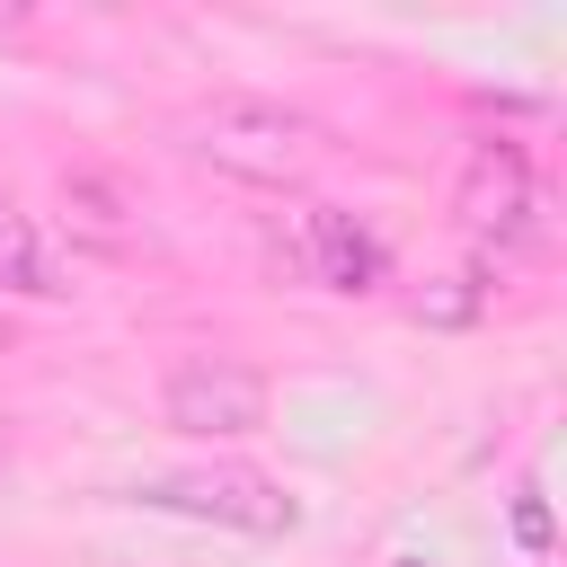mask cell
Masks as SVG:
<instances>
[{"label": "cell", "instance_id": "obj_1", "mask_svg": "<svg viewBox=\"0 0 567 567\" xmlns=\"http://www.w3.org/2000/svg\"><path fill=\"white\" fill-rule=\"evenodd\" d=\"M186 142H195V159L257 177V186H292L319 159V124L292 115L284 97H213V106L186 115Z\"/></svg>", "mask_w": 567, "mask_h": 567}, {"label": "cell", "instance_id": "obj_2", "mask_svg": "<svg viewBox=\"0 0 567 567\" xmlns=\"http://www.w3.org/2000/svg\"><path fill=\"white\" fill-rule=\"evenodd\" d=\"M133 505H151V514H195V523H221V532H257V540H275V532H292V523H301L292 487H284V478H266V470H248V461L151 470V478L133 487Z\"/></svg>", "mask_w": 567, "mask_h": 567}, {"label": "cell", "instance_id": "obj_3", "mask_svg": "<svg viewBox=\"0 0 567 567\" xmlns=\"http://www.w3.org/2000/svg\"><path fill=\"white\" fill-rule=\"evenodd\" d=\"M452 213H461V230L487 239V248L532 239V221H540V177H532L523 142H478L470 168H461V186H452Z\"/></svg>", "mask_w": 567, "mask_h": 567}, {"label": "cell", "instance_id": "obj_4", "mask_svg": "<svg viewBox=\"0 0 567 567\" xmlns=\"http://www.w3.org/2000/svg\"><path fill=\"white\" fill-rule=\"evenodd\" d=\"M275 257L301 275V284H319V292H372L381 284V239L354 221V213H337V204H301L292 213V230L275 239Z\"/></svg>", "mask_w": 567, "mask_h": 567}, {"label": "cell", "instance_id": "obj_5", "mask_svg": "<svg viewBox=\"0 0 567 567\" xmlns=\"http://www.w3.org/2000/svg\"><path fill=\"white\" fill-rule=\"evenodd\" d=\"M159 408H168L177 434H257L266 425V381L230 354H195V363L168 372Z\"/></svg>", "mask_w": 567, "mask_h": 567}, {"label": "cell", "instance_id": "obj_6", "mask_svg": "<svg viewBox=\"0 0 567 567\" xmlns=\"http://www.w3.org/2000/svg\"><path fill=\"white\" fill-rule=\"evenodd\" d=\"M0 284H9V292H62L53 248H44V239H35V221H27V213H9V204H0Z\"/></svg>", "mask_w": 567, "mask_h": 567}, {"label": "cell", "instance_id": "obj_7", "mask_svg": "<svg viewBox=\"0 0 567 567\" xmlns=\"http://www.w3.org/2000/svg\"><path fill=\"white\" fill-rule=\"evenodd\" d=\"M514 540H523V549H549V505H540V487L514 496Z\"/></svg>", "mask_w": 567, "mask_h": 567}]
</instances>
